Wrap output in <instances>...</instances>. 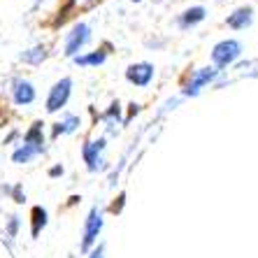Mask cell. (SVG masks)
<instances>
[{
    "mask_svg": "<svg viewBox=\"0 0 258 258\" xmlns=\"http://www.w3.org/2000/svg\"><path fill=\"white\" fill-rule=\"evenodd\" d=\"M77 126H79V116H66L60 123H56L54 135H60V133H72Z\"/></svg>",
    "mask_w": 258,
    "mask_h": 258,
    "instance_id": "cell-15",
    "label": "cell"
},
{
    "mask_svg": "<svg viewBox=\"0 0 258 258\" xmlns=\"http://www.w3.org/2000/svg\"><path fill=\"white\" fill-rule=\"evenodd\" d=\"M242 54V44L235 42V40H223L214 47L212 51V60H214L219 68H228L233 60H237Z\"/></svg>",
    "mask_w": 258,
    "mask_h": 258,
    "instance_id": "cell-1",
    "label": "cell"
},
{
    "mask_svg": "<svg viewBox=\"0 0 258 258\" xmlns=\"http://www.w3.org/2000/svg\"><path fill=\"white\" fill-rule=\"evenodd\" d=\"M40 154H42L40 149H35V147H30V144H24V147H19V149L12 154V161H14V163H19V165H24V163L33 161V158L40 156Z\"/></svg>",
    "mask_w": 258,
    "mask_h": 258,
    "instance_id": "cell-9",
    "label": "cell"
},
{
    "mask_svg": "<svg viewBox=\"0 0 258 258\" xmlns=\"http://www.w3.org/2000/svg\"><path fill=\"white\" fill-rule=\"evenodd\" d=\"M102 251H105V249H102V246H98L96 251L91 253V258H102Z\"/></svg>",
    "mask_w": 258,
    "mask_h": 258,
    "instance_id": "cell-18",
    "label": "cell"
},
{
    "mask_svg": "<svg viewBox=\"0 0 258 258\" xmlns=\"http://www.w3.org/2000/svg\"><path fill=\"white\" fill-rule=\"evenodd\" d=\"M89 26L86 24H77L72 28V33H68V40H66V54L68 56H77V51L89 42Z\"/></svg>",
    "mask_w": 258,
    "mask_h": 258,
    "instance_id": "cell-3",
    "label": "cell"
},
{
    "mask_svg": "<svg viewBox=\"0 0 258 258\" xmlns=\"http://www.w3.org/2000/svg\"><path fill=\"white\" fill-rule=\"evenodd\" d=\"M126 77L131 79L133 84L138 86H147L151 82V77H154V66H149V63H138V66H131L126 72Z\"/></svg>",
    "mask_w": 258,
    "mask_h": 258,
    "instance_id": "cell-5",
    "label": "cell"
},
{
    "mask_svg": "<svg viewBox=\"0 0 258 258\" xmlns=\"http://www.w3.org/2000/svg\"><path fill=\"white\" fill-rule=\"evenodd\" d=\"M51 177H58V174H63V168H60V165H56V168H51Z\"/></svg>",
    "mask_w": 258,
    "mask_h": 258,
    "instance_id": "cell-17",
    "label": "cell"
},
{
    "mask_svg": "<svg viewBox=\"0 0 258 258\" xmlns=\"http://www.w3.org/2000/svg\"><path fill=\"white\" fill-rule=\"evenodd\" d=\"M12 98L17 105H30V102L35 100V89L30 82L26 79H17L14 82V89H12Z\"/></svg>",
    "mask_w": 258,
    "mask_h": 258,
    "instance_id": "cell-6",
    "label": "cell"
},
{
    "mask_svg": "<svg viewBox=\"0 0 258 258\" xmlns=\"http://www.w3.org/2000/svg\"><path fill=\"white\" fill-rule=\"evenodd\" d=\"M135 3H140V0H135Z\"/></svg>",
    "mask_w": 258,
    "mask_h": 258,
    "instance_id": "cell-19",
    "label": "cell"
},
{
    "mask_svg": "<svg viewBox=\"0 0 258 258\" xmlns=\"http://www.w3.org/2000/svg\"><path fill=\"white\" fill-rule=\"evenodd\" d=\"M70 89H72V79L66 77V79H60V82H56L47 98V112H58L68 102V98H70Z\"/></svg>",
    "mask_w": 258,
    "mask_h": 258,
    "instance_id": "cell-2",
    "label": "cell"
},
{
    "mask_svg": "<svg viewBox=\"0 0 258 258\" xmlns=\"http://www.w3.org/2000/svg\"><path fill=\"white\" fill-rule=\"evenodd\" d=\"M75 63L77 66H100V63H105V54L96 51V54H89V56H75Z\"/></svg>",
    "mask_w": 258,
    "mask_h": 258,
    "instance_id": "cell-14",
    "label": "cell"
},
{
    "mask_svg": "<svg viewBox=\"0 0 258 258\" xmlns=\"http://www.w3.org/2000/svg\"><path fill=\"white\" fill-rule=\"evenodd\" d=\"M102 228V214L98 207H93V210L89 212V219H86V230H84V242H82V249H89L93 242L98 240V233H100Z\"/></svg>",
    "mask_w": 258,
    "mask_h": 258,
    "instance_id": "cell-4",
    "label": "cell"
},
{
    "mask_svg": "<svg viewBox=\"0 0 258 258\" xmlns=\"http://www.w3.org/2000/svg\"><path fill=\"white\" fill-rule=\"evenodd\" d=\"M214 77H216V70H212V68L198 70V72H196V77L191 79V84L186 86V91H184V93H186V96H196V93L200 91V86H205L207 82H212Z\"/></svg>",
    "mask_w": 258,
    "mask_h": 258,
    "instance_id": "cell-7",
    "label": "cell"
},
{
    "mask_svg": "<svg viewBox=\"0 0 258 258\" xmlns=\"http://www.w3.org/2000/svg\"><path fill=\"white\" fill-rule=\"evenodd\" d=\"M44 226H47V210H42V207H33V237H37Z\"/></svg>",
    "mask_w": 258,
    "mask_h": 258,
    "instance_id": "cell-11",
    "label": "cell"
},
{
    "mask_svg": "<svg viewBox=\"0 0 258 258\" xmlns=\"http://www.w3.org/2000/svg\"><path fill=\"white\" fill-rule=\"evenodd\" d=\"M249 24H251V10L249 7H242L228 17V26H233V28H246Z\"/></svg>",
    "mask_w": 258,
    "mask_h": 258,
    "instance_id": "cell-10",
    "label": "cell"
},
{
    "mask_svg": "<svg viewBox=\"0 0 258 258\" xmlns=\"http://www.w3.org/2000/svg\"><path fill=\"white\" fill-rule=\"evenodd\" d=\"M44 58H47V51H44V47L28 49V51H24V54H21V60H24V63H33V66L42 63Z\"/></svg>",
    "mask_w": 258,
    "mask_h": 258,
    "instance_id": "cell-12",
    "label": "cell"
},
{
    "mask_svg": "<svg viewBox=\"0 0 258 258\" xmlns=\"http://www.w3.org/2000/svg\"><path fill=\"white\" fill-rule=\"evenodd\" d=\"M205 19V7H193V10H186L184 17H181V26H193Z\"/></svg>",
    "mask_w": 258,
    "mask_h": 258,
    "instance_id": "cell-13",
    "label": "cell"
},
{
    "mask_svg": "<svg viewBox=\"0 0 258 258\" xmlns=\"http://www.w3.org/2000/svg\"><path fill=\"white\" fill-rule=\"evenodd\" d=\"M105 144L102 142H86L84 144V158L86 163H89V170L91 172H96L98 168H100V151Z\"/></svg>",
    "mask_w": 258,
    "mask_h": 258,
    "instance_id": "cell-8",
    "label": "cell"
},
{
    "mask_svg": "<svg viewBox=\"0 0 258 258\" xmlns=\"http://www.w3.org/2000/svg\"><path fill=\"white\" fill-rule=\"evenodd\" d=\"M17 230H19V216H12V219H10V223H7V235H10V237H14V235H17Z\"/></svg>",
    "mask_w": 258,
    "mask_h": 258,
    "instance_id": "cell-16",
    "label": "cell"
}]
</instances>
